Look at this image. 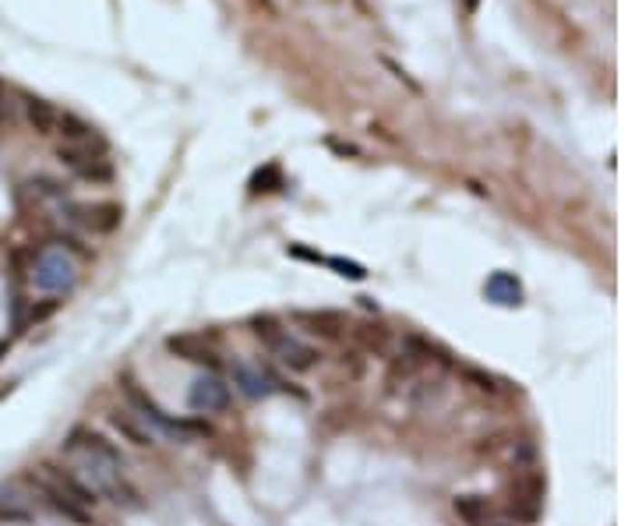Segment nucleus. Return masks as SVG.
<instances>
[{
  "label": "nucleus",
  "mask_w": 635,
  "mask_h": 526,
  "mask_svg": "<svg viewBox=\"0 0 635 526\" xmlns=\"http://www.w3.org/2000/svg\"><path fill=\"white\" fill-rule=\"evenodd\" d=\"M121 389H124L127 403L138 410L134 417H142L145 424H152L159 428L162 434H170V438H177V442H184V438H194V434H212L209 424H201V421H177V417H170L162 406H159L156 399H149V395L138 389V382H131V378H121Z\"/></svg>",
  "instance_id": "obj_1"
},
{
  "label": "nucleus",
  "mask_w": 635,
  "mask_h": 526,
  "mask_svg": "<svg viewBox=\"0 0 635 526\" xmlns=\"http://www.w3.org/2000/svg\"><path fill=\"white\" fill-rule=\"evenodd\" d=\"M32 279L46 294H64L78 283V262L71 258V251L64 244H54V248L39 251V258L32 265Z\"/></svg>",
  "instance_id": "obj_2"
},
{
  "label": "nucleus",
  "mask_w": 635,
  "mask_h": 526,
  "mask_svg": "<svg viewBox=\"0 0 635 526\" xmlns=\"http://www.w3.org/2000/svg\"><path fill=\"white\" fill-rule=\"evenodd\" d=\"M543 494L547 484L540 473H526L512 484V498H508V512L519 520V523H537L540 509H543Z\"/></svg>",
  "instance_id": "obj_3"
},
{
  "label": "nucleus",
  "mask_w": 635,
  "mask_h": 526,
  "mask_svg": "<svg viewBox=\"0 0 635 526\" xmlns=\"http://www.w3.org/2000/svg\"><path fill=\"white\" fill-rule=\"evenodd\" d=\"M269 350H272V357L283 364V367H289L293 375H304V371H311V367L321 361V354H318L315 346L304 343V339L293 336V332H283Z\"/></svg>",
  "instance_id": "obj_4"
},
{
  "label": "nucleus",
  "mask_w": 635,
  "mask_h": 526,
  "mask_svg": "<svg viewBox=\"0 0 635 526\" xmlns=\"http://www.w3.org/2000/svg\"><path fill=\"white\" fill-rule=\"evenodd\" d=\"M188 403L194 414H220V410H226L233 403V395H230V385L222 382L220 375H201L190 385Z\"/></svg>",
  "instance_id": "obj_5"
},
{
  "label": "nucleus",
  "mask_w": 635,
  "mask_h": 526,
  "mask_svg": "<svg viewBox=\"0 0 635 526\" xmlns=\"http://www.w3.org/2000/svg\"><path fill=\"white\" fill-rule=\"evenodd\" d=\"M29 481H32V488H39V492H43L46 505H50L57 516H64V520H71V523H78V526H93V512H89L85 505H78L74 498H67V494L54 484V481H46L43 473H32Z\"/></svg>",
  "instance_id": "obj_6"
},
{
  "label": "nucleus",
  "mask_w": 635,
  "mask_h": 526,
  "mask_svg": "<svg viewBox=\"0 0 635 526\" xmlns=\"http://www.w3.org/2000/svg\"><path fill=\"white\" fill-rule=\"evenodd\" d=\"M39 473H43L46 481H54V484H57L67 498H74V502H78V505H85V509H93L95 502H99V494H95L93 488L82 481V477L67 473V470H61V466H50V463H46V466H39Z\"/></svg>",
  "instance_id": "obj_7"
},
{
  "label": "nucleus",
  "mask_w": 635,
  "mask_h": 526,
  "mask_svg": "<svg viewBox=\"0 0 635 526\" xmlns=\"http://www.w3.org/2000/svg\"><path fill=\"white\" fill-rule=\"evenodd\" d=\"M233 385L240 389L244 395H251V399H261V395H272L279 389V382L269 375V371H261V367H251V364H233Z\"/></svg>",
  "instance_id": "obj_8"
},
{
  "label": "nucleus",
  "mask_w": 635,
  "mask_h": 526,
  "mask_svg": "<svg viewBox=\"0 0 635 526\" xmlns=\"http://www.w3.org/2000/svg\"><path fill=\"white\" fill-rule=\"evenodd\" d=\"M166 350L190 364H205V367H212V371L222 364L220 354H216L212 346H205L201 339H194V336H170V339H166Z\"/></svg>",
  "instance_id": "obj_9"
},
{
  "label": "nucleus",
  "mask_w": 635,
  "mask_h": 526,
  "mask_svg": "<svg viewBox=\"0 0 635 526\" xmlns=\"http://www.w3.org/2000/svg\"><path fill=\"white\" fill-rule=\"evenodd\" d=\"M71 212H74V223H82V227H89L95 233L117 230V223H121V205H113V201L89 205V209H71Z\"/></svg>",
  "instance_id": "obj_10"
},
{
  "label": "nucleus",
  "mask_w": 635,
  "mask_h": 526,
  "mask_svg": "<svg viewBox=\"0 0 635 526\" xmlns=\"http://www.w3.org/2000/svg\"><path fill=\"white\" fill-rule=\"evenodd\" d=\"M293 318L300 326H308V332L321 336V339H339V332L347 329L343 326V315H336V311H297Z\"/></svg>",
  "instance_id": "obj_11"
},
{
  "label": "nucleus",
  "mask_w": 635,
  "mask_h": 526,
  "mask_svg": "<svg viewBox=\"0 0 635 526\" xmlns=\"http://www.w3.org/2000/svg\"><path fill=\"white\" fill-rule=\"evenodd\" d=\"M57 113L61 110H54L46 99H22V117L29 121L35 134H54L57 132Z\"/></svg>",
  "instance_id": "obj_12"
},
{
  "label": "nucleus",
  "mask_w": 635,
  "mask_h": 526,
  "mask_svg": "<svg viewBox=\"0 0 635 526\" xmlns=\"http://www.w3.org/2000/svg\"><path fill=\"white\" fill-rule=\"evenodd\" d=\"M452 509H455L459 520H466L470 526H476V523H487V520H491L494 502H491L487 494H459V498L452 502Z\"/></svg>",
  "instance_id": "obj_13"
},
{
  "label": "nucleus",
  "mask_w": 635,
  "mask_h": 526,
  "mask_svg": "<svg viewBox=\"0 0 635 526\" xmlns=\"http://www.w3.org/2000/svg\"><path fill=\"white\" fill-rule=\"evenodd\" d=\"M110 428L117 431V434H124L131 445H138V449H145V445H152V431L142 428L138 421H134V414L131 410H113L110 414Z\"/></svg>",
  "instance_id": "obj_14"
},
{
  "label": "nucleus",
  "mask_w": 635,
  "mask_h": 526,
  "mask_svg": "<svg viewBox=\"0 0 635 526\" xmlns=\"http://www.w3.org/2000/svg\"><path fill=\"white\" fill-rule=\"evenodd\" d=\"M484 290H487V297H491L494 304H508V307L523 304V287H519V279L508 276V272H494V276L487 279Z\"/></svg>",
  "instance_id": "obj_15"
},
{
  "label": "nucleus",
  "mask_w": 635,
  "mask_h": 526,
  "mask_svg": "<svg viewBox=\"0 0 635 526\" xmlns=\"http://www.w3.org/2000/svg\"><path fill=\"white\" fill-rule=\"evenodd\" d=\"M283 188V170L279 163H269L261 170H254L251 177V195H269V191H279Z\"/></svg>",
  "instance_id": "obj_16"
},
{
  "label": "nucleus",
  "mask_w": 635,
  "mask_h": 526,
  "mask_svg": "<svg viewBox=\"0 0 635 526\" xmlns=\"http://www.w3.org/2000/svg\"><path fill=\"white\" fill-rule=\"evenodd\" d=\"M57 128L67 141H78V145H85V141H93L95 138V128H89L85 121H78L74 113H57Z\"/></svg>",
  "instance_id": "obj_17"
},
{
  "label": "nucleus",
  "mask_w": 635,
  "mask_h": 526,
  "mask_svg": "<svg viewBox=\"0 0 635 526\" xmlns=\"http://www.w3.org/2000/svg\"><path fill=\"white\" fill-rule=\"evenodd\" d=\"M251 329H254V336H258V339L265 343V346H272V343H276V339H279V336L286 332L283 326H279V322L272 318V315H261V318H254Z\"/></svg>",
  "instance_id": "obj_18"
},
{
  "label": "nucleus",
  "mask_w": 635,
  "mask_h": 526,
  "mask_svg": "<svg viewBox=\"0 0 635 526\" xmlns=\"http://www.w3.org/2000/svg\"><path fill=\"white\" fill-rule=\"evenodd\" d=\"M357 339L367 346V350H375V354H381L385 346H388V329H381V326H364V329H357Z\"/></svg>",
  "instance_id": "obj_19"
},
{
  "label": "nucleus",
  "mask_w": 635,
  "mask_h": 526,
  "mask_svg": "<svg viewBox=\"0 0 635 526\" xmlns=\"http://www.w3.org/2000/svg\"><path fill=\"white\" fill-rule=\"evenodd\" d=\"M463 371V378L466 382H474V389H480V393H502V385H498V378H491V375H484V371H476V367H459Z\"/></svg>",
  "instance_id": "obj_20"
},
{
  "label": "nucleus",
  "mask_w": 635,
  "mask_h": 526,
  "mask_svg": "<svg viewBox=\"0 0 635 526\" xmlns=\"http://www.w3.org/2000/svg\"><path fill=\"white\" fill-rule=\"evenodd\" d=\"M29 509L18 505V498H0V523H25Z\"/></svg>",
  "instance_id": "obj_21"
},
{
  "label": "nucleus",
  "mask_w": 635,
  "mask_h": 526,
  "mask_svg": "<svg viewBox=\"0 0 635 526\" xmlns=\"http://www.w3.org/2000/svg\"><path fill=\"white\" fill-rule=\"evenodd\" d=\"M325 265H332L339 276H347V279H364L367 276V268L360 262H347V258H325Z\"/></svg>",
  "instance_id": "obj_22"
},
{
  "label": "nucleus",
  "mask_w": 635,
  "mask_h": 526,
  "mask_svg": "<svg viewBox=\"0 0 635 526\" xmlns=\"http://www.w3.org/2000/svg\"><path fill=\"white\" fill-rule=\"evenodd\" d=\"M22 117V102L7 96V89H0V124H15Z\"/></svg>",
  "instance_id": "obj_23"
},
{
  "label": "nucleus",
  "mask_w": 635,
  "mask_h": 526,
  "mask_svg": "<svg viewBox=\"0 0 635 526\" xmlns=\"http://www.w3.org/2000/svg\"><path fill=\"white\" fill-rule=\"evenodd\" d=\"M289 255H293V258H304V262H325L318 251H308V248H289Z\"/></svg>",
  "instance_id": "obj_24"
},
{
  "label": "nucleus",
  "mask_w": 635,
  "mask_h": 526,
  "mask_svg": "<svg viewBox=\"0 0 635 526\" xmlns=\"http://www.w3.org/2000/svg\"><path fill=\"white\" fill-rule=\"evenodd\" d=\"M463 7H466V15H474L476 7H480V0H463Z\"/></svg>",
  "instance_id": "obj_25"
},
{
  "label": "nucleus",
  "mask_w": 635,
  "mask_h": 526,
  "mask_svg": "<svg viewBox=\"0 0 635 526\" xmlns=\"http://www.w3.org/2000/svg\"><path fill=\"white\" fill-rule=\"evenodd\" d=\"M261 4H265V7H269V11H276V4H272V0H261Z\"/></svg>",
  "instance_id": "obj_26"
},
{
  "label": "nucleus",
  "mask_w": 635,
  "mask_h": 526,
  "mask_svg": "<svg viewBox=\"0 0 635 526\" xmlns=\"http://www.w3.org/2000/svg\"><path fill=\"white\" fill-rule=\"evenodd\" d=\"M4 354H7V343H0V357H4Z\"/></svg>",
  "instance_id": "obj_27"
},
{
  "label": "nucleus",
  "mask_w": 635,
  "mask_h": 526,
  "mask_svg": "<svg viewBox=\"0 0 635 526\" xmlns=\"http://www.w3.org/2000/svg\"><path fill=\"white\" fill-rule=\"evenodd\" d=\"M476 526H502V523H476Z\"/></svg>",
  "instance_id": "obj_28"
}]
</instances>
